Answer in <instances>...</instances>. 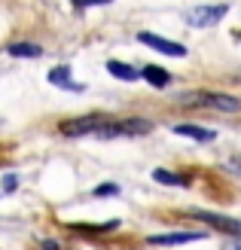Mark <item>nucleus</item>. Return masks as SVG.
I'll list each match as a JSON object with an SVG mask.
<instances>
[{
	"mask_svg": "<svg viewBox=\"0 0 241 250\" xmlns=\"http://www.w3.org/2000/svg\"><path fill=\"white\" fill-rule=\"evenodd\" d=\"M201 104H208V107H214V110H220V113H241V101H238V98L217 95V92L201 95Z\"/></svg>",
	"mask_w": 241,
	"mask_h": 250,
	"instance_id": "obj_5",
	"label": "nucleus"
},
{
	"mask_svg": "<svg viewBox=\"0 0 241 250\" xmlns=\"http://www.w3.org/2000/svg\"><path fill=\"white\" fill-rule=\"evenodd\" d=\"M49 83L58 85V89H67V92H83V85L70 80V70L67 67H52V70H49Z\"/></svg>",
	"mask_w": 241,
	"mask_h": 250,
	"instance_id": "obj_7",
	"label": "nucleus"
},
{
	"mask_svg": "<svg viewBox=\"0 0 241 250\" xmlns=\"http://www.w3.org/2000/svg\"><path fill=\"white\" fill-rule=\"evenodd\" d=\"M104 3H113V0H73V6H80V9H86V6H104Z\"/></svg>",
	"mask_w": 241,
	"mask_h": 250,
	"instance_id": "obj_13",
	"label": "nucleus"
},
{
	"mask_svg": "<svg viewBox=\"0 0 241 250\" xmlns=\"http://www.w3.org/2000/svg\"><path fill=\"white\" fill-rule=\"evenodd\" d=\"M226 9L223 3H214V6H196V9H189L186 12V24L189 28H211V24H217L223 16H226Z\"/></svg>",
	"mask_w": 241,
	"mask_h": 250,
	"instance_id": "obj_2",
	"label": "nucleus"
},
{
	"mask_svg": "<svg viewBox=\"0 0 241 250\" xmlns=\"http://www.w3.org/2000/svg\"><path fill=\"white\" fill-rule=\"evenodd\" d=\"M153 180L156 183H165V186H186V177H177L174 171H165V168H156L153 171Z\"/></svg>",
	"mask_w": 241,
	"mask_h": 250,
	"instance_id": "obj_12",
	"label": "nucleus"
},
{
	"mask_svg": "<svg viewBox=\"0 0 241 250\" xmlns=\"http://www.w3.org/2000/svg\"><path fill=\"white\" fill-rule=\"evenodd\" d=\"M107 70H110L116 80H125V83H134V80H137V70L129 67V64H122V61H107Z\"/></svg>",
	"mask_w": 241,
	"mask_h": 250,
	"instance_id": "obj_11",
	"label": "nucleus"
},
{
	"mask_svg": "<svg viewBox=\"0 0 241 250\" xmlns=\"http://www.w3.org/2000/svg\"><path fill=\"white\" fill-rule=\"evenodd\" d=\"M119 192V186H113V183H107V186H98V189H95V195L101 198V195H116Z\"/></svg>",
	"mask_w": 241,
	"mask_h": 250,
	"instance_id": "obj_14",
	"label": "nucleus"
},
{
	"mask_svg": "<svg viewBox=\"0 0 241 250\" xmlns=\"http://www.w3.org/2000/svg\"><path fill=\"white\" fill-rule=\"evenodd\" d=\"M137 40H141L144 46H150V49H156V52H162V55H171V58H183L186 55V46L174 43V40H165V37L150 34V31H141V34H137Z\"/></svg>",
	"mask_w": 241,
	"mask_h": 250,
	"instance_id": "obj_3",
	"label": "nucleus"
},
{
	"mask_svg": "<svg viewBox=\"0 0 241 250\" xmlns=\"http://www.w3.org/2000/svg\"><path fill=\"white\" fill-rule=\"evenodd\" d=\"M201 232H171V235H153L150 244L156 247H171V244H189V241H201Z\"/></svg>",
	"mask_w": 241,
	"mask_h": 250,
	"instance_id": "obj_6",
	"label": "nucleus"
},
{
	"mask_svg": "<svg viewBox=\"0 0 241 250\" xmlns=\"http://www.w3.org/2000/svg\"><path fill=\"white\" fill-rule=\"evenodd\" d=\"M141 77H144L150 85H156V89H165V85L171 83V73H168V70H162V67H156V64H147Z\"/></svg>",
	"mask_w": 241,
	"mask_h": 250,
	"instance_id": "obj_8",
	"label": "nucleus"
},
{
	"mask_svg": "<svg viewBox=\"0 0 241 250\" xmlns=\"http://www.w3.org/2000/svg\"><path fill=\"white\" fill-rule=\"evenodd\" d=\"M223 250H241V238H235V241H229V244H226Z\"/></svg>",
	"mask_w": 241,
	"mask_h": 250,
	"instance_id": "obj_16",
	"label": "nucleus"
},
{
	"mask_svg": "<svg viewBox=\"0 0 241 250\" xmlns=\"http://www.w3.org/2000/svg\"><path fill=\"white\" fill-rule=\"evenodd\" d=\"M16 186H19V177H16V174H6V177H3V189H16Z\"/></svg>",
	"mask_w": 241,
	"mask_h": 250,
	"instance_id": "obj_15",
	"label": "nucleus"
},
{
	"mask_svg": "<svg viewBox=\"0 0 241 250\" xmlns=\"http://www.w3.org/2000/svg\"><path fill=\"white\" fill-rule=\"evenodd\" d=\"M174 134H183V137H193V141H214V131L211 128H198V125H174Z\"/></svg>",
	"mask_w": 241,
	"mask_h": 250,
	"instance_id": "obj_9",
	"label": "nucleus"
},
{
	"mask_svg": "<svg viewBox=\"0 0 241 250\" xmlns=\"http://www.w3.org/2000/svg\"><path fill=\"white\" fill-rule=\"evenodd\" d=\"M189 214H193V217H198V220H205V223H211L214 229H223V232L235 235V238H241V220L220 217V214H211V210H189Z\"/></svg>",
	"mask_w": 241,
	"mask_h": 250,
	"instance_id": "obj_4",
	"label": "nucleus"
},
{
	"mask_svg": "<svg viewBox=\"0 0 241 250\" xmlns=\"http://www.w3.org/2000/svg\"><path fill=\"white\" fill-rule=\"evenodd\" d=\"M6 52H9V55H16V58H40V55H43V49L37 46V43H12Z\"/></svg>",
	"mask_w": 241,
	"mask_h": 250,
	"instance_id": "obj_10",
	"label": "nucleus"
},
{
	"mask_svg": "<svg viewBox=\"0 0 241 250\" xmlns=\"http://www.w3.org/2000/svg\"><path fill=\"white\" fill-rule=\"evenodd\" d=\"M153 125L147 119H129V122H110V119H98V116H86L77 122H65L61 131L65 134H95V137H122V134H147Z\"/></svg>",
	"mask_w": 241,
	"mask_h": 250,
	"instance_id": "obj_1",
	"label": "nucleus"
}]
</instances>
